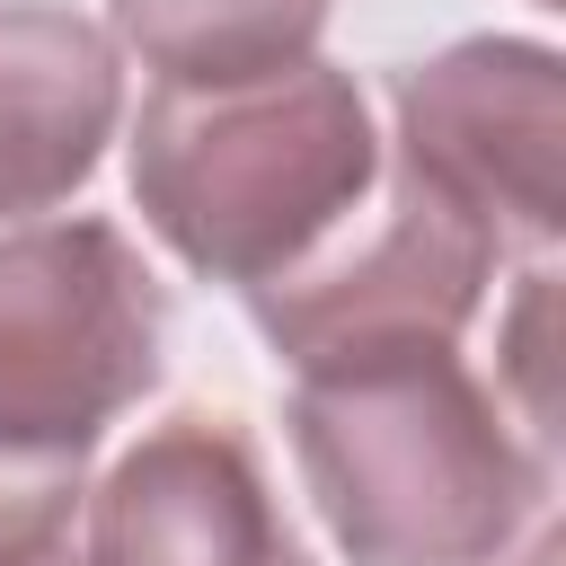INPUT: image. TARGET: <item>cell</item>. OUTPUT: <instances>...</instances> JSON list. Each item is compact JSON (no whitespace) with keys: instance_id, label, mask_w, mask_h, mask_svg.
I'll use <instances>...</instances> for the list:
<instances>
[{"instance_id":"cell-2","label":"cell","mask_w":566,"mask_h":566,"mask_svg":"<svg viewBox=\"0 0 566 566\" xmlns=\"http://www.w3.org/2000/svg\"><path fill=\"white\" fill-rule=\"evenodd\" d=\"M380 177V133L336 62L248 80H159L133 115V203L203 283L292 274Z\"/></svg>"},{"instance_id":"cell-3","label":"cell","mask_w":566,"mask_h":566,"mask_svg":"<svg viewBox=\"0 0 566 566\" xmlns=\"http://www.w3.org/2000/svg\"><path fill=\"white\" fill-rule=\"evenodd\" d=\"M168 292L115 221L0 230V442L88 460L159 389Z\"/></svg>"},{"instance_id":"cell-1","label":"cell","mask_w":566,"mask_h":566,"mask_svg":"<svg viewBox=\"0 0 566 566\" xmlns=\"http://www.w3.org/2000/svg\"><path fill=\"white\" fill-rule=\"evenodd\" d=\"M292 460L354 566H495L548 513V442L460 345L292 371Z\"/></svg>"},{"instance_id":"cell-6","label":"cell","mask_w":566,"mask_h":566,"mask_svg":"<svg viewBox=\"0 0 566 566\" xmlns=\"http://www.w3.org/2000/svg\"><path fill=\"white\" fill-rule=\"evenodd\" d=\"M88 566H310L248 424L168 416L88 486Z\"/></svg>"},{"instance_id":"cell-5","label":"cell","mask_w":566,"mask_h":566,"mask_svg":"<svg viewBox=\"0 0 566 566\" xmlns=\"http://www.w3.org/2000/svg\"><path fill=\"white\" fill-rule=\"evenodd\" d=\"M398 168L460 203L495 256L548 265L566 230V62L531 35H469L389 80Z\"/></svg>"},{"instance_id":"cell-7","label":"cell","mask_w":566,"mask_h":566,"mask_svg":"<svg viewBox=\"0 0 566 566\" xmlns=\"http://www.w3.org/2000/svg\"><path fill=\"white\" fill-rule=\"evenodd\" d=\"M124 115L115 35L53 0H0V221L71 203Z\"/></svg>"},{"instance_id":"cell-9","label":"cell","mask_w":566,"mask_h":566,"mask_svg":"<svg viewBox=\"0 0 566 566\" xmlns=\"http://www.w3.org/2000/svg\"><path fill=\"white\" fill-rule=\"evenodd\" d=\"M88 504V460L0 442V566H35Z\"/></svg>"},{"instance_id":"cell-4","label":"cell","mask_w":566,"mask_h":566,"mask_svg":"<svg viewBox=\"0 0 566 566\" xmlns=\"http://www.w3.org/2000/svg\"><path fill=\"white\" fill-rule=\"evenodd\" d=\"M486 283H495V239L389 159V177H371V195L292 274L248 292V318L274 345V363L318 371L398 345H460Z\"/></svg>"},{"instance_id":"cell-12","label":"cell","mask_w":566,"mask_h":566,"mask_svg":"<svg viewBox=\"0 0 566 566\" xmlns=\"http://www.w3.org/2000/svg\"><path fill=\"white\" fill-rule=\"evenodd\" d=\"M539 9H557V0H539Z\"/></svg>"},{"instance_id":"cell-11","label":"cell","mask_w":566,"mask_h":566,"mask_svg":"<svg viewBox=\"0 0 566 566\" xmlns=\"http://www.w3.org/2000/svg\"><path fill=\"white\" fill-rule=\"evenodd\" d=\"M35 566H88V557H71V548H44V557H35Z\"/></svg>"},{"instance_id":"cell-8","label":"cell","mask_w":566,"mask_h":566,"mask_svg":"<svg viewBox=\"0 0 566 566\" xmlns=\"http://www.w3.org/2000/svg\"><path fill=\"white\" fill-rule=\"evenodd\" d=\"M106 18L159 80H248L310 62L327 0H106Z\"/></svg>"},{"instance_id":"cell-10","label":"cell","mask_w":566,"mask_h":566,"mask_svg":"<svg viewBox=\"0 0 566 566\" xmlns=\"http://www.w3.org/2000/svg\"><path fill=\"white\" fill-rule=\"evenodd\" d=\"M513 566H566V539H557V522H548V513L531 522V548H522Z\"/></svg>"}]
</instances>
